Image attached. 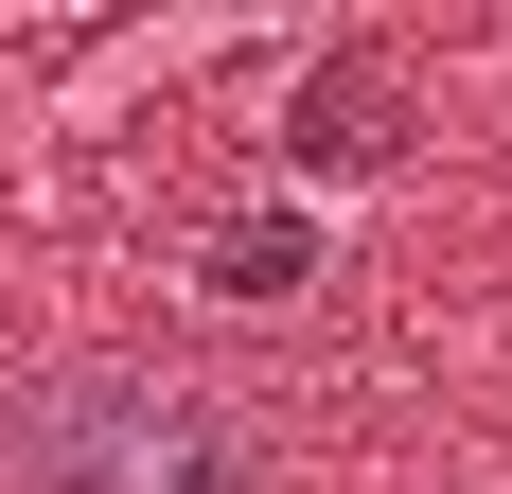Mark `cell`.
Listing matches in <instances>:
<instances>
[{"mask_svg":"<svg viewBox=\"0 0 512 494\" xmlns=\"http://www.w3.org/2000/svg\"><path fill=\"white\" fill-rule=\"evenodd\" d=\"M212 283H230V300H301V283H318V230L248 212V230H212Z\"/></svg>","mask_w":512,"mask_h":494,"instance_id":"2","label":"cell"},{"mask_svg":"<svg viewBox=\"0 0 512 494\" xmlns=\"http://www.w3.org/2000/svg\"><path fill=\"white\" fill-rule=\"evenodd\" d=\"M0 494H265V442L159 353H71L0 406Z\"/></svg>","mask_w":512,"mask_h":494,"instance_id":"1","label":"cell"}]
</instances>
